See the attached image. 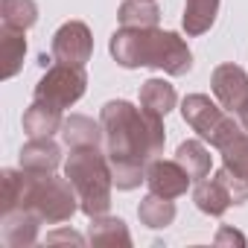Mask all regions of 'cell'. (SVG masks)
I'll return each instance as SVG.
<instances>
[{
    "label": "cell",
    "instance_id": "6da1fadb",
    "mask_svg": "<svg viewBox=\"0 0 248 248\" xmlns=\"http://www.w3.org/2000/svg\"><path fill=\"white\" fill-rule=\"evenodd\" d=\"M99 123L105 132V155L111 164L114 187L135 190L146 181V167L164 152L167 132L164 117L135 108L126 99H111L99 111Z\"/></svg>",
    "mask_w": 248,
    "mask_h": 248
},
{
    "label": "cell",
    "instance_id": "7a4b0ae2",
    "mask_svg": "<svg viewBox=\"0 0 248 248\" xmlns=\"http://www.w3.org/2000/svg\"><path fill=\"white\" fill-rule=\"evenodd\" d=\"M3 196H0V213L30 210L47 225L67 222L79 210V196L73 184L56 178L53 172H30V170H3Z\"/></svg>",
    "mask_w": 248,
    "mask_h": 248
},
{
    "label": "cell",
    "instance_id": "3957f363",
    "mask_svg": "<svg viewBox=\"0 0 248 248\" xmlns=\"http://www.w3.org/2000/svg\"><path fill=\"white\" fill-rule=\"evenodd\" d=\"M111 56L120 67H158L170 76H184L193 67V53L178 32L158 27H123L111 35Z\"/></svg>",
    "mask_w": 248,
    "mask_h": 248
},
{
    "label": "cell",
    "instance_id": "277c9868",
    "mask_svg": "<svg viewBox=\"0 0 248 248\" xmlns=\"http://www.w3.org/2000/svg\"><path fill=\"white\" fill-rule=\"evenodd\" d=\"M181 114L190 123V129L199 132L202 140H207L222 152L228 170L248 178V132L239 126V120L233 114H225L204 93H190L181 102Z\"/></svg>",
    "mask_w": 248,
    "mask_h": 248
},
{
    "label": "cell",
    "instance_id": "5b68a950",
    "mask_svg": "<svg viewBox=\"0 0 248 248\" xmlns=\"http://www.w3.org/2000/svg\"><path fill=\"white\" fill-rule=\"evenodd\" d=\"M64 175H67V181L73 184V190H76V196H79V210H82L88 219L108 213L114 175H111L108 155H102L99 146L70 149V158H67V164H64Z\"/></svg>",
    "mask_w": 248,
    "mask_h": 248
},
{
    "label": "cell",
    "instance_id": "8992f818",
    "mask_svg": "<svg viewBox=\"0 0 248 248\" xmlns=\"http://www.w3.org/2000/svg\"><path fill=\"white\" fill-rule=\"evenodd\" d=\"M85 88H88L85 67H70V64L56 62L41 76V82L35 85V99L64 111V108H70L73 102H79L85 96Z\"/></svg>",
    "mask_w": 248,
    "mask_h": 248
},
{
    "label": "cell",
    "instance_id": "52a82bcc",
    "mask_svg": "<svg viewBox=\"0 0 248 248\" xmlns=\"http://www.w3.org/2000/svg\"><path fill=\"white\" fill-rule=\"evenodd\" d=\"M210 88L222 108L239 120V126L248 132V76L239 64H219L210 76Z\"/></svg>",
    "mask_w": 248,
    "mask_h": 248
},
{
    "label": "cell",
    "instance_id": "ba28073f",
    "mask_svg": "<svg viewBox=\"0 0 248 248\" xmlns=\"http://www.w3.org/2000/svg\"><path fill=\"white\" fill-rule=\"evenodd\" d=\"M93 53V38L91 30L82 21H67L56 30L53 35V59L59 64H70V67H85L91 62Z\"/></svg>",
    "mask_w": 248,
    "mask_h": 248
},
{
    "label": "cell",
    "instance_id": "9c48e42d",
    "mask_svg": "<svg viewBox=\"0 0 248 248\" xmlns=\"http://www.w3.org/2000/svg\"><path fill=\"white\" fill-rule=\"evenodd\" d=\"M146 184H149V193H158V196H167V199H178V196L187 193L193 178H190V172L178 161L155 158L146 167Z\"/></svg>",
    "mask_w": 248,
    "mask_h": 248
},
{
    "label": "cell",
    "instance_id": "30bf717a",
    "mask_svg": "<svg viewBox=\"0 0 248 248\" xmlns=\"http://www.w3.org/2000/svg\"><path fill=\"white\" fill-rule=\"evenodd\" d=\"M62 126H64L62 108H53L47 102L32 99V105L24 111V132L30 138H53L56 132H62Z\"/></svg>",
    "mask_w": 248,
    "mask_h": 248
},
{
    "label": "cell",
    "instance_id": "8fae6325",
    "mask_svg": "<svg viewBox=\"0 0 248 248\" xmlns=\"http://www.w3.org/2000/svg\"><path fill=\"white\" fill-rule=\"evenodd\" d=\"M62 164V149L50 138H30L21 149V167L30 172H56Z\"/></svg>",
    "mask_w": 248,
    "mask_h": 248
},
{
    "label": "cell",
    "instance_id": "7c38bea8",
    "mask_svg": "<svg viewBox=\"0 0 248 248\" xmlns=\"http://www.w3.org/2000/svg\"><path fill=\"white\" fill-rule=\"evenodd\" d=\"M38 225H41V219L35 213H30V210L3 213V242L12 245V248L32 245L38 239Z\"/></svg>",
    "mask_w": 248,
    "mask_h": 248
},
{
    "label": "cell",
    "instance_id": "4fadbf2b",
    "mask_svg": "<svg viewBox=\"0 0 248 248\" xmlns=\"http://www.w3.org/2000/svg\"><path fill=\"white\" fill-rule=\"evenodd\" d=\"M193 202H196V207H199L202 213H207V216H222V213L233 204L228 187H225L216 175H213V178H202V181H196Z\"/></svg>",
    "mask_w": 248,
    "mask_h": 248
},
{
    "label": "cell",
    "instance_id": "5bb4252c",
    "mask_svg": "<svg viewBox=\"0 0 248 248\" xmlns=\"http://www.w3.org/2000/svg\"><path fill=\"white\" fill-rule=\"evenodd\" d=\"M62 138L70 149H82V146H99L105 132H102V123H93L85 114H70L62 126Z\"/></svg>",
    "mask_w": 248,
    "mask_h": 248
},
{
    "label": "cell",
    "instance_id": "9a60e30c",
    "mask_svg": "<svg viewBox=\"0 0 248 248\" xmlns=\"http://www.w3.org/2000/svg\"><path fill=\"white\" fill-rule=\"evenodd\" d=\"M27 30H18V27H6L0 30V56H3V79H12L21 64H24V56H27V38H24Z\"/></svg>",
    "mask_w": 248,
    "mask_h": 248
},
{
    "label": "cell",
    "instance_id": "2e32d148",
    "mask_svg": "<svg viewBox=\"0 0 248 248\" xmlns=\"http://www.w3.org/2000/svg\"><path fill=\"white\" fill-rule=\"evenodd\" d=\"M88 239L93 245H123V248L132 245V233H129L126 222L114 219V216H93L91 228H88Z\"/></svg>",
    "mask_w": 248,
    "mask_h": 248
},
{
    "label": "cell",
    "instance_id": "e0dca14e",
    "mask_svg": "<svg viewBox=\"0 0 248 248\" xmlns=\"http://www.w3.org/2000/svg\"><path fill=\"white\" fill-rule=\"evenodd\" d=\"M175 102H178V93H175V88L167 79H146L143 82V88H140V105L146 111L167 117L175 108Z\"/></svg>",
    "mask_w": 248,
    "mask_h": 248
},
{
    "label": "cell",
    "instance_id": "ac0fdd59",
    "mask_svg": "<svg viewBox=\"0 0 248 248\" xmlns=\"http://www.w3.org/2000/svg\"><path fill=\"white\" fill-rule=\"evenodd\" d=\"M138 216H140V222H143L146 228H167V225H172V219H175V204H172V199H167V196L149 193V196L140 199Z\"/></svg>",
    "mask_w": 248,
    "mask_h": 248
},
{
    "label": "cell",
    "instance_id": "d6986e66",
    "mask_svg": "<svg viewBox=\"0 0 248 248\" xmlns=\"http://www.w3.org/2000/svg\"><path fill=\"white\" fill-rule=\"evenodd\" d=\"M219 12V0H187L184 3V30L187 35H204Z\"/></svg>",
    "mask_w": 248,
    "mask_h": 248
},
{
    "label": "cell",
    "instance_id": "ffe728a7",
    "mask_svg": "<svg viewBox=\"0 0 248 248\" xmlns=\"http://www.w3.org/2000/svg\"><path fill=\"white\" fill-rule=\"evenodd\" d=\"M117 18L123 27H158L161 9L155 0H123Z\"/></svg>",
    "mask_w": 248,
    "mask_h": 248
},
{
    "label": "cell",
    "instance_id": "44dd1931",
    "mask_svg": "<svg viewBox=\"0 0 248 248\" xmlns=\"http://www.w3.org/2000/svg\"><path fill=\"white\" fill-rule=\"evenodd\" d=\"M175 161L190 172L193 181H202L210 175V152L199 143V140H184L175 149Z\"/></svg>",
    "mask_w": 248,
    "mask_h": 248
},
{
    "label": "cell",
    "instance_id": "7402d4cb",
    "mask_svg": "<svg viewBox=\"0 0 248 248\" xmlns=\"http://www.w3.org/2000/svg\"><path fill=\"white\" fill-rule=\"evenodd\" d=\"M35 21H38L35 0H3V24L6 27L30 30Z\"/></svg>",
    "mask_w": 248,
    "mask_h": 248
},
{
    "label": "cell",
    "instance_id": "603a6c76",
    "mask_svg": "<svg viewBox=\"0 0 248 248\" xmlns=\"http://www.w3.org/2000/svg\"><path fill=\"white\" fill-rule=\"evenodd\" d=\"M225 242H236V245H245V236H242L239 231H233V228H222V231L216 233V245H225Z\"/></svg>",
    "mask_w": 248,
    "mask_h": 248
},
{
    "label": "cell",
    "instance_id": "cb8c5ba5",
    "mask_svg": "<svg viewBox=\"0 0 248 248\" xmlns=\"http://www.w3.org/2000/svg\"><path fill=\"white\" fill-rule=\"evenodd\" d=\"M47 242H76V245H82V236L73 233V231H56V233L47 236Z\"/></svg>",
    "mask_w": 248,
    "mask_h": 248
}]
</instances>
